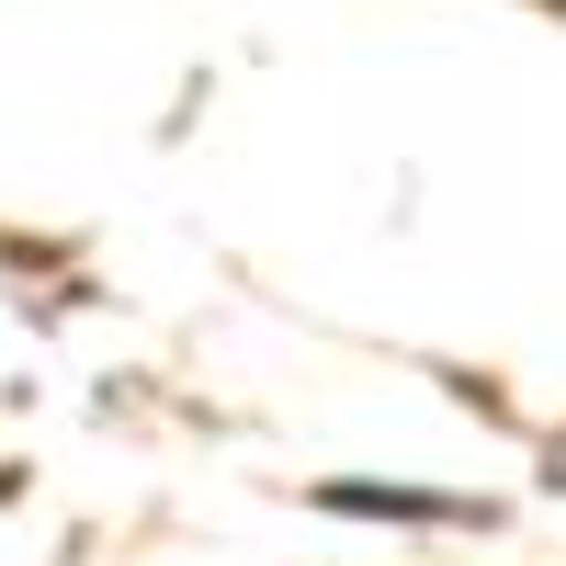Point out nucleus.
<instances>
[{"instance_id": "f257e3e1", "label": "nucleus", "mask_w": 566, "mask_h": 566, "mask_svg": "<svg viewBox=\"0 0 566 566\" xmlns=\"http://www.w3.org/2000/svg\"><path fill=\"white\" fill-rule=\"evenodd\" d=\"M328 510H374V522H464V499H442V488H328Z\"/></svg>"}]
</instances>
